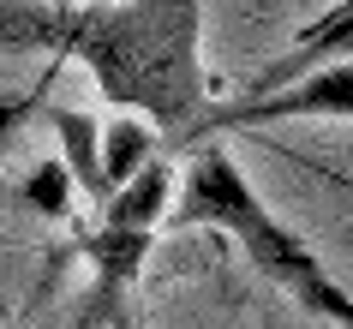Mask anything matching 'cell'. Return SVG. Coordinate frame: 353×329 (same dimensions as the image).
I'll use <instances>...</instances> for the list:
<instances>
[{"instance_id":"obj_1","label":"cell","mask_w":353,"mask_h":329,"mask_svg":"<svg viewBox=\"0 0 353 329\" xmlns=\"http://www.w3.org/2000/svg\"><path fill=\"white\" fill-rule=\"evenodd\" d=\"M0 42L48 48V60H78L108 108L144 114L156 126L162 156L204 144V114L216 102L204 72V0H0Z\"/></svg>"},{"instance_id":"obj_2","label":"cell","mask_w":353,"mask_h":329,"mask_svg":"<svg viewBox=\"0 0 353 329\" xmlns=\"http://www.w3.org/2000/svg\"><path fill=\"white\" fill-rule=\"evenodd\" d=\"M168 228H222V234L245 252V263H252L263 281H276L299 311H312V317H323V323H335V329H353V293L341 288L330 275V263L252 192V180L240 174V162H234L216 138H204V144L192 150V168L180 174L174 203H168Z\"/></svg>"},{"instance_id":"obj_3","label":"cell","mask_w":353,"mask_h":329,"mask_svg":"<svg viewBox=\"0 0 353 329\" xmlns=\"http://www.w3.org/2000/svg\"><path fill=\"white\" fill-rule=\"evenodd\" d=\"M174 186H180L174 156H150L108 203H96V228L78 234V252L90 257V270H96V288L66 329H114L126 317L132 288L144 281V252L156 239V228L168 221Z\"/></svg>"},{"instance_id":"obj_4","label":"cell","mask_w":353,"mask_h":329,"mask_svg":"<svg viewBox=\"0 0 353 329\" xmlns=\"http://www.w3.org/2000/svg\"><path fill=\"white\" fill-rule=\"evenodd\" d=\"M281 120H353V54L330 60V66H317V72L294 78V84H281V90L210 102L204 138L252 132V126H281Z\"/></svg>"},{"instance_id":"obj_5","label":"cell","mask_w":353,"mask_h":329,"mask_svg":"<svg viewBox=\"0 0 353 329\" xmlns=\"http://www.w3.org/2000/svg\"><path fill=\"white\" fill-rule=\"evenodd\" d=\"M347 54H353V0H335L330 12H317V19L263 66V72H252V84H245L240 96L281 90V84H294V78L317 72V66H330V60H347Z\"/></svg>"},{"instance_id":"obj_6","label":"cell","mask_w":353,"mask_h":329,"mask_svg":"<svg viewBox=\"0 0 353 329\" xmlns=\"http://www.w3.org/2000/svg\"><path fill=\"white\" fill-rule=\"evenodd\" d=\"M72 168L66 162H42L30 168L19 186H12V203H24V210H37V216H66V198H72Z\"/></svg>"},{"instance_id":"obj_7","label":"cell","mask_w":353,"mask_h":329,"mask_svg":"<svg viewBox=\"0 0 353 329\" xmlns=\"http://www.w3.org/2000/svg\"><path fill=\"white\" fill-rule=\"evenodd\" d=\"M6 210H12V192H0V216H6Z\"/></svg>"},{"instance_id":"obj_8","label":"cell","mask_w":353,"mask_h":329,"mask_svg":"<svg viewBox=\"0 0 353 329\" xmlns=\"http://www.w3.org/2000/svg\"><path fill=\"white\" fill-rule=\"evenodd\" d=\"M48 6H78V0H48Z\"/></svg>"}]
</instances>
